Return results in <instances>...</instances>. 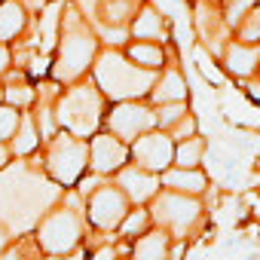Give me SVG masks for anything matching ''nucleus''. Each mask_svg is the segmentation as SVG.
Wrapping results in <instances>:
<instances>
[{"instance_id": "nucleus-1", "label": "nucleus", "mask_w": 260, "mask_h": 260, "mask_svg": "<svg viewBox=\"0 0 260 260\" xmlns=\"http://www.w3.org/2000/svg\"><path fill=\"white\" fill-rule=\"evenodd\" d=\"M92 71H95V86L110 101H138V98L150 95V89L156 83L153 71L135 64L132 58H125L113 46L104 49L101 55H95Z\"/></svg>"}, {"instance_id": "nucleus-2", "label": "nucleus", "mask_w": 260, "mask_h": 260, "mask_svg": "<svg viewBox=\"0 0 260 260\" xmlns=\"http://www.w3.org/2000/svg\"><path fill=\"white\" fill-rule=\"evenodd\" d=\"M98 55V40L89 31V25L83 22V16L71 7L61 19V31H58V61L52 68V77L58 83H74L80 80L92 61Z\"/></svg>"}, {"instance_id": "nucleus-3", "label": "nucleus", "mask_w": 260, "mask_h": 260, "mask_svg": "<svg viewBox=\"0 0 260 260\" xmlns=\"http://www.w3.org/2000/svg\"><path fill=\"white\" fill-rule=\"evenodd\" d=\"M101 110H104V95L95 83H80V86L68 89V95L55 107L58 122L77 138H86V135L98 132Z\"/></svg>"}, {"instance_id": "nucleus-4", "label": "nucleus", "mask_w": 260, "mask_h": 260, "mask_svg": "<svg viewBox=\"0 0 260 260\" xmlns=\"http://www.w3.org/2000/svg\"><path fill=\"white\" fill-rule=\"evenodd\" d=\"M89 169V144L71 132L52 135L49 147H46V172L52 175V181L71 187L83 178V172Z\"/></svg>"}, {"instance_id": "nucleus-5", "label": "nucleus", "mask_w": 260, "mask_h": 260, "mask_svg": "<svg viewBox=\"0 0 260 260\" xmlns=\"http://www.w3.org/2000/svg\"><path fill=\"white\" fill-rule=\"evenodd\" d=\"M83 239V223L74 208H58L40 220L37 242L46 254H71Z\"/></svg>"}, {"instance_id": "nucleus-6", "label": "nucleus", "mask_w": 260, "mask_h": 260, "mask_svg": "<svg viewBox=\"0 0 260 260\" xmlns=\"http://www.w3.org/2000/svg\"><path fill=\"white\" fill-rule=\"evenodd\" d=\"M153 217H156L169 233H175L178 239H184V236L196 226V220L202 217V205H199V199H193V196H187V193L166 190V193L156 196Z\"/></svg>"}, {"instance_id": "nucleus-7", "label": "nucleus", "mask_w": 260, "mask_h": 260, "mask_svg": "<svg viewBox=\"0 0 260 260\" xmlns=\"http://www.w3.org/2000/svg\"><path fill=\"white\" fill-rule=\"evenodd\" d=\"M107 128L122 144H132L144 132L156 128V113L141 101H116V107L107 113Z\"/></svg>"}, {"instance_id": "nucleus-8", "label": "nucleus", "mask_w": 260, "mask_h": 260, "mask_svg": "<svg viewBox=\"0 0 260 260\" xmlns=\"http://www.w3.org/2000/svg\"><path fill=\"white\" fill-rule=\"evenodd\" d=\"M132 156L141 169H147L153 175H162L175 162V141L162 128H150V132H144L141 138L132 141Z\"/></svg>"}, {"instance_id": "nucleus-9", "label": "nucleus", "mask_w": 260, "mask_h": 260, "mask_svg": "<svg viewBox=\"0 0 260 260\" xmlns=\"http://www.w3.org/2000/svg\"><path fill=\"white\" fill-rule=\"evenodd\" d=\"M128 214V199L119 187H98L89 193V220L101 230H113Z\"/></svg>"}, {"instance_id": "nucleus-10", "label": "nucleus", "mask_w": 260, "mask_h": 260, "mask_svg": "<svg viewBox=\"0 0 260 260\" xmlns=\"http://www.w3.org/2000/svg\"><path fill=\"white\" fill-rule=\"evenodd\" d=\"M125 159H128V147L116 135L101 132V135L92 138V144H89V169L95 175H113V172H119L125 166Z\"/></svg>"}, {"instance_id": "nucleus-11", "label": "nucleus", "mask_w": 260, "mask_h": 260, "mask_svg": "<svg viewBox=\"0 0 260 260\" xmlns=\"http://www.w3.org/2000/svg\"><path fill=\"white\" fill-rule=\"evenodd\" d=\"M116 187L125 193V199H132V202H147L159 193V175L141 169V166H122L116 172Z\"/></svg>"}, {"instance_id": "nucleus-12", "label": "nucleus", "mask_w": 260, "mask_h": 260, "mask_svg": "<svg viewBox=\"0 0 260 260\" xmlns=\"http://www.w3.org/2000/svg\"><path fill=\"white\" fill-rule=\"evenodd\" d=\"M80 4L98 28H125L128 16L135 13L132 0H80Z\"/></svg>"}, {"instance_id": "nucleus-13", "label": "nucleus", "mask_w": 260, "mask_h": 260, "mask_svg": "<svg viewBox=\"0 0 260 260\" xmlns=\"http://www.w3.org/2000/svg\"><path fill=\"white\" fill-rule=\"evenodd\" d=\"M223 68L236 77H251L260 68V46L257 43H230L223 52Z\"/></svg>"}, {"instance_id": "nucleus-14", "label": "nucleus", "mask_w": 260, "mask_h": 260, "mask_svg": "<svg viewBox=\"0 0 260 260\" xmlns=\"http://www.w3.org/2000/svg\"><path fill=\"white\" fill-rule=\"evenodd\" d=\"M159 181H162L169 190H175V193H187V196H196V193H202V190L208 187L205 175L196 172V169H166Z\"/></svg>"}, {"instance_id": "nucleus-15", "label": "nucleus", "mask_w": 260, "mask_h": 260, "mask_svg": "<svg viewBox=\"0 0 260 260\" xmlns=\"http://www.w3.org/2000/svg\"><path fill=\"white\" fill-rule=\"evenodd\" d=\"M28 25V10L19 4V0H4L0 4V43L16 40Z\"/></svg>"}, {"instance_id": "nucleus-16", "label": "nucleus", "mask_w": 260, "mask_h": 260, "mask_svg": "<svg viewBox=\"0 0 260 260\" xmlns=\"http://www.w3.org/2000/svg\"><path fill=\"white\" fill-rule=\"evenodd\" d=\"M37 147H40V128H37V119H34V113H22L16 135L10 138V150H13V156H31Z\"/></svg>"}, {"instance_id": "nucleus-17", "label": "nucleus", "mask_w": 260, "mask_h": 260, "mask_svg": "<svg viewBox=\"0 0 260 260\" xmlns=\"http://www.w3.org/2000/svg\"><path fill=\"white\" fill-rule=\"evenodd\" d=\"M150 101L153 104H169V101H187V83L181 77V71H166L153 89H150Z\"/></svg>"}, {"instance_id": "nucleus-18", "label": "nucleus", "mask_w": 260, "mask_h": 260, "mask_svg": "<svg viewBox=\"0 0 260 260\" xmlns=\"http://www.w3.org/2000/svg\"><path fill=\"white\" fill-rule=\"evenodd\" d=\"M132 34H135L138 40H150V43L162 40V37H166V22H162L159 10L144 7V10H141V16H138V19H135V25H132Z\"/></svg>"}, {"instance_id": "nucleus-19", "label": "nucleus", "mask_w": 260, "mask_h": 260, "mask_svg": "<svg viewBox=\"0 0 260 260\" xmlns=\"http://www.w3.org/2000/svg\"><path fill=\"white\" fill-rule=\"evenodd\" d=\"M125 58H132L135 64H141V68H147V71H159V68L166 64V52H162L156 43H150V40L128 43V46H125Z\"/></svg>"}, {"instance_id": "nucleus-20", "label": "nucleus", "mask_w": 260, "mask_h": 260, "mask_svg": "<svg viewBox=\"0 0 260 260\" xmlns=\"http://www.w3.org/2000/svg\"><path fill=\"white\" fill-rule=\"evenodd\" d=\"M135 260H169V233H141L135 245Z\"/></svg>"}, {"instance_id": "nucleus-21", "label": "nucleus", "mask_w": 260, "mask_h": 260, "mask_svg": "<svg viewBox=\"0 0 260 260\" xmlns=\"http://www.w3.org/2000/svg\"><path fill=\"white\" fill-rule=\"evenodd\" d=\"M202 153H205V141L199 135H190V138H184V141L175 144V162H178V169H196L199 159H202Z\"/></svg>"}, {"instance_id": "nucleus-22", "label": "nucleus", "mask_w": 260, "mask_h": 260, "mask_svg": "<svg viewBox=\"0 0 260 260\" xmlns=\"http://www.w3.org/2000/svg\"><path fill=\"white\" fill-rule=\"evenodd\" d=\"M236 34H239V43H257V40H260V7H251V10L239 19Z\"/></svg>"}, {"instance_id": "nucleus-23", "label": "nucleus", "mask_w": 260, "mask_h": 260, "mask_svg": "<svg viewBox=\"0 0 260 260\" xmlns=\"http://www.w3.org/2000/svg\"><path fill=\"white\" fill-rule=\"evenodd\" d=\"M153 113H156V128H162V132H169V128L181 119V116H187V104L184 101H169V104H156L153 107Z\"/></svg>"}, {"instance_id": "nucleus-24", "label": "nucleus", "mask_w": 260, "mask_h": 260, "mask_svg": "<svg viewBox=\"0 0 260 260\" xmlns=\"http://www.w3.org/2000/svg\"><path fill=\"white\" fill-rule=\"evenodd\" d=\"M19 119H22L19 107H13V104L0 107V144H10V138L16 135V128H19Z\"/></svg>"}, {"instance_id": "nucleus-25", "label": "nucleus", "mask_w": 260, "mask_h": 260, "mask_svg": "<svg viewBox=\"0 0 260 260\" xmlns=\"http://www.w3.org/2000/svg\"><path fill=\"white\" fill-rule=\"evenodd\" d=\"M150 226V211L147 208H135L128 217H122V236H141Z\"/></svg>"}, {"instance_id": "nucleus-26", "label": "nucleus", "mask_w": 260, "mask_h": 260, "mask_svg": "<svg viewBox=\"0 0 260 260\" xmlns=\"http://www.w3.org/2000/svg\"><path fill=\"white\" fill-rule=\"evenodd\" d=\"M4 98H7L13 107H25V104L34 101V89H31V86H22V83H19V86H7V89H4Z\"/></svg>"}, {"instance_id": "nucleus-27", "label": "nucleus", "mask_w": 260, "mask_h": 260, "mask_svg": "<svg viewBox=\"0 0 260 260\" xmlns=\"http://www.w3.org/2000/svg\"><path fill=\"white\" fill-rule=\"evenodd\" d=\"M254 0H223V16H226V25H239V19L251 10Z\"/></svg>"}, {"instance_id": "nucleus-28", "label": "nucleus", "mask_w": 260, "mask_h": 260, "mask_svg": "<svg viewBox=\"0 0 260 260\" xmlns=\"http://www.w3.org/2000/svg\"><path fill=\"white\" fill-rule=\"evenodd\" d=\"M196 68H199L211 83H223V74H220V71H214V61H211V55H208V49H205V46H199V49H196Z\"/></svg>"}, {"instance_id": "nucleus-29", "label": "nucleus", "mask_w": 260, "mask_h": 260, "mask_svg": "<svg viewBox=\"0 0 260 260\" xmlns=\"http://www.w3.org/2000/svg\"><path fill=\"white\" fill-rule=\"evenodd\" d=\"M193 135V116L187 113V116H181L172 128H169V138L172 141H184V138H190Z\"/></svg>"}, {"instance_id": "nucleus-30", "label": "nucleus", "mask_w": 260, "mask_h": 260, "mask_svg": "<svg viewBox=\"0 0 260 260\" xmlns=\"http://www.w3.org/2000/svg\"><path fill=\"white\" fill-rule=\"evenodd\" d=\"M10 64H13V52H10V46H7V43H0V74H4Z\"/></svg>"}, {"instance_id": "nucleus-31", "label": "nucleus", "mask_w": 260, "mask_h": 260, "mask_svg": "<svg viewBox=\"0 0 260 260\" xmlns=\"http://www.w3.org/2000/svg\"><path fill=\"white\" fill-rule=\"evenodd\" d=\"M10 159H13L10 144H0V169H7V166H10Z\"/></svg>"}, {"instance_id": "nucleus-32", "label": "nucleus", "mask_w": 260, "mask_h": 260, "mask_svg": "<svg viewBox=\"0 0 260 260\" xmlns=\"http://www.w3.org/2000/svg\"><path fill=\"white\" fill-rule=\"evenodd\" d=\"M49 260H86V257H83V254L77 251V254H52Z\"/></svg>"}, {"instance_id": "nucleus-33", "label": "nucleus", "mask_w": 260, "mask_h": 260, "mask_svg": "<svg viewBox=\"0 0 260 260\" xmlns=\"http://www.w3.org/2000/svg\"><path fill=\"white\" fill-rule=\"evenodd\" d=\"M0 260H28L25 254H22V248H16V251H10V254H4Z\"/></svg>"}, {"instance_id": "nucleus-34", "label": "nucleus", "mask_w": 260, "mask_h": 260, "mask_svg": "<svg viewBox=\"0 0 260 260\" xmlns=\"http://www.w3.org/2000/svg\"><path fill=\"white\" fill-rule=\"evenodd\" d=\"M95 260H116V254H113L110 248H101V251L95 254Z\"/></svg>"}, {"instance_id": "nucleus-35", "label": "nucleus", "mask_w": 260, "mask_h": 260, "mask_svg": "<svg viewBox=\"0 0 260 260\" xmlns=\"http://www.w3.org/2000/svg\"><path fill=\"white\" fill-rule=\"evenodd\" d=\"M248 92H251V95H254V98L260 101V83H254V86H248Z\"/></svg>"}, {"instance_id": "nucleus-36", "label": "nucleus", "mask_w": 260, "mask_h": 260, "mask_svg": "<svg viewBox=\"0 0 260 260\" xmlns=\"http://www.w3.org/2000/svg\"><path fill=\"white\" fill-rule=\"evenodd\" d=\"M19 4H22V7H25V4H28V7H40L43 0H19Z\"/></svg>"}, {"instance_id": "nucleus-37", "label": "nucleus", "mask_w": 260, "mask_h": 260, "mask_svg": "<svg viewBox=\"0 0 260 260\" xmlns=\"http://www.w3.org/2000/svg\"><path fill=\"white\" fill-rule=\"evenodd\" d=\"M0 104H4V86H0Z\"/></svg>"}]
</instances>
